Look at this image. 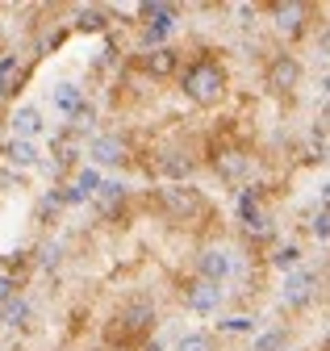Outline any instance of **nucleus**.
Wrapping results in <instances>:
<instances>
[{"label":"nucleus","instance_id":"1","mask_svg":"<svg viewBox=\"0 0 330 351\" xmlns=\"http://www.w3.org/2000/svg\"><path fill=\"white\" fill-rule=\"evenodd\" d=\"M184 93H188L196 105H218L222 93H226V75H222V67H214V63H196V67H188V75H184Z\"/></svg>","mask_w":330,"mask_h":351},{"label":"nucleus","instance_id":"2","mask_svg":"<svg viewBox=\"0 0 330 351\" xmlns=\"http://www.w3.org/2000/svg\"><path fill=\"white\" fill-rule=\"evenodd\" d=\"M117 322H121V335H147V330L155 326V305H151L147 297H134V301L121 305Z\"/></svg>","mask_w":330,"mask_h":351},{"label":"nucleus","instance_id":"3","mask_svg":"<svg viewBox=\"0 0 330 351\" xmlns=\"http://www.w3.org/2000/svg\"><path fill=\"white\" fill-rule=\"evenodd\" d=\"M230 268H234V263H230V255H226L222 247H210V251L196 255V272H201L205 285H218V289H222V280L230 276Z\"/></svg>","mask_w":330,"mask_h":351},{"label":"nucleus","instance_id":"4","mask_svg":"<svg viewBox=\"0 0 330 351\" xmlns=\"http://www.w3.org/2000/svg\"><path fill=\"white\" fill-rule=\"evenodd\" d=\"M314 289H318V272H309V268H297L293 276H284V289H280V297H284V305H305V301L314 297Z\"/></svg>","mask_w":330,"mask_h":351},{"label":"nucleus","instance_id":"5","mask_svg":"<svg viewBox=\"0 0 330 351\" xmlns=\"http://www.w3.org/2000/svg\"><path fill=\"white\" fill-rule=\"evenodd\" d=\"M88 155H92L97 167H113V163L126 159V138H117V134H97L92 147H88Z\"/></svg>","mask_w":330,"mask_h":351},{"label":"nucleus","instance_id":"6","mask_svg":"<svg viewBox=\"0 0 330 351\" xmlns=\"http://www.w3.org/2000/svg\"><path fill=\"white\" fill-rule=\"evenodd\" d=\"M268 80H272V88L288 93V88H297V84H301V63H297L293 55H276L272 67H268Z\"/></svg>","mask_w":330,"mask_h":351},{"label":"nucleus","instance_id":"7","mask_svg":"<svg viewBox=\"0 0 330 351\" xmlns=\"http://www.w3.org/2000/svg\"><path fill=\"white\" fill-rule=\"evenodd\" d=\"M159 201L168 205L176 217H188V213H196V209H201V197H196V189H180V184L163 189V193H159Z\"/></svg>","mask_w":330,"mask_h":351},{"label":"nucleus","instance_id":"8","mask_svg":"<svg viewBox=\"0 0 330 351\" xmlns=\"http://www.w3.org/2000/svg\"><path fill=\"white\" fill-rule=\"evenodd\" d=\"M184 301H188V310H196V314H214L218 305H222V289H218V285L196 280V285L184 293Z\"/></svg>","mask_w":330,"mask_h":351},{"label":"nucleus","instance_id":"9","mask_svg":"<svg viewBox=\"0 0 330 351\" xmlns=\"http://www.w3.org/2000/svg\"><path fill=\"white\" fill-rule=\"evenodd\" d=\"M34 134H42V113H38L34 105H21L13 113V138L17 143H29Z\"/></svg>","mask_w":330,"mask_h":351},{"label":"nucleus","instance_id":"10","mask_svg":"<svg viewBox=\"0 0 330 351\" xmlns=\"http://www.w3.org/2000/svg\"><path fill=\"white\" fill-rule=\"evenodd\" d=\"M159 171L168 176V180H184V176L192 171V159H188L184 151H163V155H159Z\"/></svg>","mask_w":330,"mask_h":351},{"label":"nucleus","instance_id":"11","mask_svg":"<svg viewBox=\"0 0 330 351\" xmlns=\"http://www.w3.org/2000/svg\"><path fill=\"white\" fill-rule=\"evenodd\" d=\"M0 322L25 326V322H29V301H25V297H9V301H5V310H0Z\"/></svg>","mask_w":330,"mask_h":351},{"label":"nucleus","instance_id":"12","mask_svg":"<svg viewBox=\"0 0 330 351\" xmlns=\"http://www.w3.org/2000/svg\"><path fill=\"white\" fill-rule=\"evenodd\" d=\"M238 217H242V226H246V230H264V226H268L251 193H242V201H238Z\"/></svg>","mask_w":330,"mask_h":351},{"label":"nucleus","instance_id":"13","mask_svg":"<svg viewBox=\"0 0 330 351\" xmlns=\"http://www.w3.org/2000/svg\"><path fill=\"white\" fill-rule=\"evenodd\" d=\"M272 13H276V25H280V29H288V34H297V29H301V17H305V9H301V5H276Z\"/></svg>","mask_w":330,"mask_h":351},{"label":"nucleus","instance_id":"14","mask_svg":"<svg viewBox=\"0 0 330 351\" xmlns=\"http://www.w3.org/2000/svg\"><path fill=\"white\" fill-rule=\"evenodd\" d=\"M9 159L17 163V167H38V147L34 143H9Z\"/></svg>","mask_w":330,"mask_h":351},{"label":"nucleus","instance_id":"15","mask_svg":"<svg viewBox=\"0 0 330 351\" xmlns=\"http://www.w3.org/2000/svg\"><path fill=\"white\" fill-rule=\"evenodd\" d=\"M92 197L101 201V209H113V205H121V197H126V184H117V180H105V184H101Z\"/></svg>","mask_w":330,"mask_h":351},{"label":"nucleus","instance_id":"16","mask_svg":"<svg viewBox=\"0 0 330 351\" xmlns=\"http://www.w3.org/2000/svg\"><path fill=\"white\" fill-rule=\"evenodd\" d=\"M288 347V335L284 330H264L255 343H251V351H284Z\"/></svg>","mask_w":330,"mask_h":351},{"label":"nucleus","instance_id":"17","mask_svg":"<svg viewBox=\"0 0 330 351\" xmlns=\"http://www.w3.org/2000/svg\"><path fill=\"white\" fill-rule=\"evenodd\" d=\"M272 263H276V268H284V272H293V268H297V263H301V251H297L293 243H288V247H276V255H272Z\"/></svg>","mask_w":330,"mask_h":351},{"label":"nucleus","instance_id":"18","mask_svg":"<svg viewBox=\"0 0 330 351\" xmlns=\"http://www.w3.org/2000/svg\"><path fill=\"white\" fill-rule=\"evenodd\" d=\"M147 67H151L155 75H168V71L176 67V51H155V55L147 59Z\"/></svg>","mask_w":330,"mask_h":351},{"label":"nucleus","instance_id":"19","mask_svg":"<svg viewBox=\"0 0 330 351\" xmlns=\"http://www.w3.org/2000/svg\"><path fill=\"white\" fill-rule=\"evenodd\" d=\"M176 351H218V347H214L210 335H184V339L176 343Z\"/></svg>","mask_w":330,"mask_h":351},{"label":"nucleus","instance_id":"20","mask_svg":"<svg viewBox=\"0 0 330 351\" xmlns=\"http://www.w3.org/2000/svg\"><path fill=\"white\" fill-rule=\"evenodd\" d=\"M55 101H59V109H71V113L79 109V93H75L71 84H63V88H59V97H55Z\"/></svg>","mask_w":330,"mask_h":351},{"label":"nucleus","instance_id":"21","mask_svg":"<svg viewBox=\"0 0 330 351\" xmlns=\"http://www.w3.org/2000/svg\"><path fill=\"white\" fill-rule=\"evenodd\" d=\"M309 230H314L318 243H326V234H330V213H326V209H318V217L309 222Z\"/></svg>","mask_w":330,"mask_h":351},{"label":"nucleus","instance_id":"22","mask_svg":"<svg viewBox=\"0 0 330 351\" xmlns=\"http://www.w3.org/2000/svg\"><path fill=\"white\" fill-rule=\"evenodd\" d=\"M75 189L84 193V197H92V193L101 189V180H97V171H92V167H88V171H79V180H75Z\"/></svg>","mask_w":330,"mask_h":351},{"label":"nucleus","instance_id":"23","mask_svg":"<svg viewBox=\"0 0 330 351\" xmlns=\"http://www.w3.org/2000/svg\"><path fill=\"white\" fill-rule=\"evenodd\" d=\"M218 167H222V176H238L242 171V155H218Z\"/></svg>","mask_w":330,"mask_h":351},{"label":"nucleus","instance_id":"24","mask_svg":"<svg viewBox=\"0 0 330 351\" xmlns=\"http://www.w3.org/2000/svg\"><path fill=\"white\" fill-rule=\"evenodd\" d=\"M101 9H79V29H101Z\"/></svg>","mask_w":330,"mask_h":351},{"label":"nucleus","instance_id":"25","mask_svg":"<svg viewBox=\"0 0 330 351\" xmlns=\"http://www.w3.org/2000/svg\"><path fill=\"white\" fill-rule=\"evenodd\" d=\"M42 263H47V268H55V263H59V247H47L42 251Z\"/></svg>","mask_w":330,"mask_h":351},{"label":"nucleus","instance_id":"26","mask_svg":"<svg viewBox=\"0 0 330 351\" xmlns=\"http://www.w3.org/2000/svg\"><path fill=\"white\" fill-rule=\"evenodd\" d=\"M13 184H17V176H13V171H0V189H5V193H9Z\"/></svg>","mask_w":330,"mask_h":351},{"label":"nucleus","instance_id":"27","mask_svg":"<svg viewBox=\"0 0 330 351\" xmlns=\"http://www.w3.org/2000/svg\"><path fill=\"white\" fill-rule=\"evenodd\" d=\"M9 293H13V285H9V276H0V301H9Z\"/></svg>","mask_w":330,"mask_h":351},{"label":"nucleus","instance_id":"28","mask_svg":"<svg viewBox=\"0 0 330 351\" xmlns=\"http://www.w3.org/2000/svg\"><path fill=\"white\" fill-rule=\"evenodd\" d=\"M142 351H163V347H159V343H147V347H142Z\"/></svg>","mask_w":330,"mask_h":351}]
</instances>
